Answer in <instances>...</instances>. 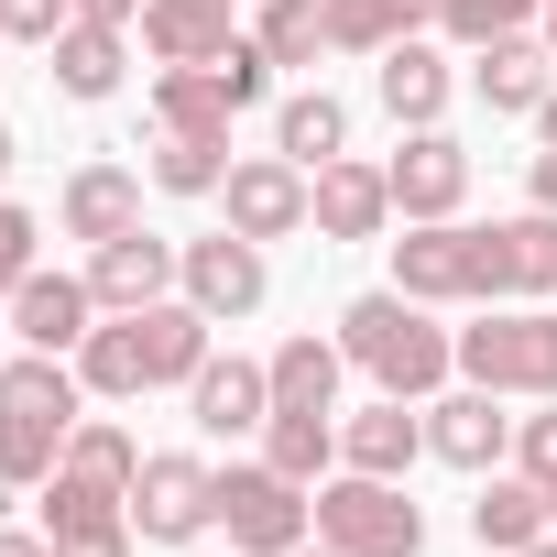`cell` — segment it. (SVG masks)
<instances>
[{
    "instance_id": "bcb514c9",
    "label": "cell",
    "mask_w": 557,
    "mask_h": 557,
    "mask_svg": "<svg viewBox=\"0 0 557 557\" xmlns=\"http://www.w3.org/2000/svg\"><path fill=\"white\" fill-rule=\"evenodd\" d=\"M524 557H557V535H535V546H524Z\"/></svg>"
},
{
    "instance_id": "8fae6325",
    "label": "cell",
    "mask_w": 557,
    "mask_h": 557,
    "mask_svg": "<svg viewBox=\"0 0 557 557\" xmlns=\"http://www.w3.org/2000/svg\"><path fill=\"white\" fill-rule=\"evenodd\" d=\"M175 296H197L219 329H230V318H251V307L273 296L262 240H240V230H219V240H186V262H175Z\"/></svg>"
},
{
    "instance_id": "f907efd6",
    "label": "cell",
    "mask_w": 557,
    "mask_h": 557,
    "mask_svg": "<svg viewBox=\"0 0 557 557\" xmlns=\"http://www.w3.org/2000/svg\"><path fill=\"white\" fill-rule=\"evenodd\" d=\"M546 503H557V492H546Z\"/></svg>"
},
{
    "instance_id": "ab89813d",
    "label": "cell",
    "mask_w": 557,
    "mask_h": 557,
    "mask_svg": "<svg viewBox=\"0 0 557 557\" xmlns=\"http://www.w3.org/2000/svg\"><path fill=\"white\" fill-rule=\"evenodd\" d=\"M0 557H55V535L45 524H0Z\"/></svg>"
},
{
    "instance_id": "277c9868",
    "label": "cell",
    "mask_w": 557,
    "mask_h": 557,
    "mask_svg": "<svg viewBox=\"0 0 557 557\" xmlns=\"http://www.w3.org/2000/svg\"><path fill=\"white\" fill-rule=\"evenodd\" d=\"M318 546H339V557H426V513L405 503V481L329 470L318 481Z\"/></svg>"
},
{
    "instance_id": "9a60e30c",
    "label": "cell",
    "mask_w": 557,
    "mask_h": 557,
    "mask_svg": "<svg viewBox=\"0 0 557 557\" xmlns=\"http://www.w3.org/2000/svg\"><path fill=\"white\" fill-rule=\"evenodd\" d=\"M470 88H481V110L535 121L546 88H557V45L546 34H492V45H470Z\"/></svg>"
},
{
    "instance_id": "f1b7e54d",
    "label": "cell",
    "mask_w": 557,
    "mask_h": 557,
    "mask_svg": "<svg viewBox=\"0 0 557 557\" xmlns=\"http://www.w3.org/2000/svg\"><path fill=\"white\" fill-rule=\"evenodd\" d=\"M230 132H153V186L164 197H219L230 186Z\"/></svg>"
},
{
    "instance_id": "ac0fdd59",
    "label": "cell",
    "mask_w": 557,
    "mask_h": 557,
    "mask_svg": "<svg viewBox=\"0 0 557 557\" xmlns=\"http://www.w3.org/2000/svg\"><path fill=\"white\" fill-rule=\"evenodd\" d=\"M372 99L394 110V132H426V121H448V99H459V66L416 34V45H394V55H372Z\"/></svg>"
},
{
    "instance_id": "603a6c76",
    "label": "cell",
    "mask_w": 557,
    "mask_h": 557,
    "mask_svg": "<svg viewBox=\"0 0 557 557\" xmlns=\"http://www.w3.org/2000/svg\"><path fill=\"white\" fill-rule=\"evenodd\" d=\"M262 459L318 492V481L339 470V405H273V416H262Z\"/></svg>"
},
{
    "instance_id": "f35d334b",
    "label": "cell",
    "mask_w": 557,
    "mask_h": 557,
    "mask_svg": "<svg viewBox=\"0 0 557 557\" xmlns=\"http://www.w3.org/2000/svg\"><path fill=\"white\" fill-rule=\"evenodd\" d=\"M132 546H143L132 524H99V535H55V557H132Z\"/></svg>"
},
{
    "instance_id": "5bb4252c",
    "label": "cell",
    "mask_w": 557,
    "mask_h": 557,
    "mask_svg": "<svg viewBox=\"0 0 557 557\" xmlns=\"http://www.w3.org/2000/svg\"><path fill=\"white\" fill-rule=\"evenodd\" d=\"M99 329V296H88V273H23L12 285V339L23 350H55V361H77V339Z\"/></svg>"
},
{
    "instance_id": "30bf717a",
    "label": "cell",
    "mask_w": 557,
    "mask_h": 557,
    "mask_svg": "<svg viewBox=\"0 0 557 557\" xmlns=\"http://www.w3.org/2000/svg\"><path fill=\"white\" fill-rule=\"evenodd\" d=\"M426 459L448 470H503L513 459V416L492 383H459V394H426Z\"/></svg>"
},
{
    "instance_id": "7402d4cb",
    "label": "cell",
    "mask_w": 557,
    "mask_h": 557,
    "mask_svg": "<svg viewBox=\"0 0 557 557\" xmlns=\"http://www.w3.org/2000/svg\"><path fill=\"white\" fill-rule=\"evenodd\" d=\"M470 535H481L492 557H524L535 535H557V503H546V481H524V470H492V481H481V503H470Z\"/></svg>"
},
{
    "instance_id": "681fc988",
    "label": "cell",
    "mask_w": 557,
    "mask_h": 557,
    "mask_svg": "<svg viewBox=\"0 0 557 557\" xmlns=\"http://www.w3.org/2000/svg\"><path fill=\"white\" fill-rule=\"evenodd\" d=\"M0 45H12V34H0Z\"/></svg>"
},
{
    "instance_id": "60d3db41",
    "label": "cell",
    "mask_w": 557,
    "mask_h": 557,
    "mask_svg": "<svg viewBox=\"0 0 557 557\" xmlns=\"http://www.w3.org/2000/svg\"><path fill=\"white\" fill-rule=\"evenodd\" d=\"M524 197H535V208H557V143H546V153L524 164Z\"/></svg>"
},
{
    "instance_id": "ffe728a7",
    "label": "cell",
    "mask_w": 557,
    "mask_h": 557,
    "mask_svg": "<svg viewBox=\"0 0 557 557\" xmlns=\"http://www.w3.org/2000/svg\"><path fill=\"white\" fill-rule=\"evenodd\" d=\"M307 186H318V240H383V219H394V186H383V164L339 153V164H318Z\"/></svg>"
},
{
    "instance_id": "9c48e42d",
    "label": "cell",
    "mask_w": 557,
    "mask_h": 557,
    "mask_svg": "<svg viewBox=\"0 0 557 557\" xmlns=\"http://www.w3.org/2000/svg\"><path fill=\"white\" fill-rule=\"evenodd\" d=\"M175 262H186V240H153V230L99 240V251H88V296H99V318H143V307H164V296H175Z\"/></svg>"
},
{
    "instance_id": "ee69618b",
    "label": "cell",
    "mask_w": 557,
    "mask_h": 557,
    "mask_svg": "<svg viewBox=\"0 0 557 557\" xmlns=\"http://www.w3.org/2000/svg\"><path fill=\"white\" fill-rule=\"evenodd\" d=\"M535 132H546V143H557V88H546V110H535Z\"/></svg>"
},
{
    "instance_id": "4fadbf2b",
    "label": "cell",
    "mask_w": 557,
    "mask_h": 557,
    "mask_svg": "<svg viewBox=\"0 0 557 557\" xmlns=\"http://www.w3.org/2000/svg\"><path fill=\"white\" fill-rule=\"evenodd\" d=\"M383 186H394V219H459V197H470V153L426 121V132H405V143H394Z\"/></svg>"
},
{
    "instance_id": "f546056e",
    "label": "cell",
    "mask_w": 557,
    "mask_h": 557,
    "mask_svg": "<svg viewBox=\"0 0 557 557\" xmlns=\"http://www.w3.org/2000/svg\"><path fill=\"white\" fill-rule=\"evenodd\" d=\"M77 383H88L99 405H132V394H153V383H143V329H132V318H99V329L77 339Z\"/></svg>"
},
{
    "instance_id": "cb8c5ba5",
    "label": "cell",
    "mask_w": 557,
    "mask_h": 557,
    "mask_svg": "<svg viewBox=\"0 0 557 557\" xmlns=\"http://www.w3.org/2000/svg\"><path fill=\"white\" fill-rule=\"evenodd\" d=\"M437 23V0H329V55H394Z\"/></svg>"
},
{
    "instance_id": "8992f818",
    "label": "cell",
    "mask_w": 557,
    "mask_h": 557,
    "mask_svg": "<svg viewBox=\"0 0 557 557\" xmlns=\"http://www.w3.org/2000/svg\"><path fill=\"white\" fill-rule=\"evenodd\" d=\"M394 296H416V307H492L481 230H470V219H405V240H394Z\"/></svg>"
},
{
    "instance_id": "b9f144b4",
    "label": "cell",
    "mask_w": 557,
    "mask_h": 557,
    "mask_svg": "<svg viewBox=\"0 0 557 557\" xmlns=\"http://www.w3.org/2000/svg\"><path fill=\"white\" fill-rule=\"evenodd\" d=\"M77 23H121V34H132V23H143V0H77Z\"/></svg>"
},
{
    "instance_id": "7dc6e473",
    "label": "cell",
    "mask_w": 557,
    "mask_h": 557,
    "mask_svg": "<svg viewBox=\"0 0 557 557\" xmlns=\"http://www.w3.org/2000/svg\"><path fill=\"white\" fill-rule=\"evenodd\" d=\"M296 557H339V546H318V535H307V546H296Z\"/></svg>"
},
{
    "instance_id": "52a82bcc",
    "label": "cell",
    "mask_w": 557,
    "mask_h": 557,
    "mask_svg": "<svg viewBox=\"0 0 557 557\" xmlns=\"http://www.w3.org/2000/svg\"><path fill=\"white\" fill-rule=\"evenodd\" d=\"M208 524H219V470L186 459V448L143 459V481H132V535H143V546H197Z\"/></svg>"
},
{
    "instance_id": "44dd1931",
    "label": "cell",
    "mask_w": 557,
    "mask_h": 557,
    "mask_svg": "<svg viewBox=\"0 0 557 557\" xmlns=\"http://www.w3.org/2000/svg\"><path fill=\"white\" fill-rule=\"evenodd\" d=\"M132 329H143V383H153V394H164V383L186 394L197 361H208V329H219V318H208L197 296H164V307H143Z\"/></svg>"
},
{
    "instance_id": "e0dca14e",
    "label": "cell",
    "mask_w": 557,
    "mask_h": 557,
    "mask_svg": "<svg viewBox=\"0 0 557 557\" xmlns=\"http://www.w3.org/2000/svg\"><path fill=\"white\" fill-rule=\"evenodd\" d=\"M416 459H426V405H405V394H372L361 416H339V470L405 481Z\"/></svg>"
},
{
    "instance_id": "7a4b0ae2",
    "label": "cell",
    "mask_w": 557,
    "mask_h": 557,
    "mask_svg": "<svg viewBox=\"0 0 557 557\" xmlns=\"http://www.w3.org/2000/svg\"><path fill=\"white\" fill-rule=\"evenodd\" d=\"M339 350H350V372H372V394H405V405H426L459 372V339L437 329V307H416L394 285L339 307Z\"/></svg>"
},
{
    "instance_id": "f6af8a7d",
    "label": "cell",
    "mask_w": 557,
    "mask_h": 557,
    "mask_svg": "<svg viewBox=\"0 0 557 557\" xmlns=\"http://www.w3.org/2000/svg\"><path fill=\"white\" fill-rule=\"evenodd\" d=\"M12 153H23V143H12V132H0V175H12Z\"/></svg>"
},
{
    "instance_id": "c3c4849f",
    "label": "cell",
    "mask_w": 557,
    "mask_h": 557,
    "mask_svg": "<svg viewBox=\"0 0 557 557\" xmlns=\"http://www.w3.org/2000/svg\"><path fill=\"white\" fill-rule=\"evenodd\" d=\"M546 45H557V0H546Z\"/></svg>"
},
{
    "instance_id": "74e56055",
    "label": "cell",
    "mask_w": 557,
    "mask_h": 557,
    "mask_svg": "<svg viewBox=\"0 0 557 557\" xmlns=\"http://www.w3.org/2000/svg\"><path fill=\"white\" fill-rule=\"evenodd\" d=\"M77 23V0H0V34H12V45H55Z\"/></svg>"
},
{
    "instance_id": "2e32d148",
    "label": "cell",
    "mask_w": 557,
    "mask_h": 557,
    "mask_svg": "<svg viewBox=\"0 0 557 557\" xmlns=\"http://www.w3.org/2000/svg\"><path fill=\"white\" fill-rule=\"evenodd\" d=\"M186 416H197V437H262V416H273V372L262 361H197V383H186Z\"/></svg>"
},
{
    "instance_id": "6da1fadb",
    "label": "cell",
    "mask_w": 557,
    "mask_h": 557,
    "mask_svg": "<svg viewBox=\"0 0 557 557\" xmlns=\"http://www.w3.org/2000/svg\"><path fill=\"white\" fill-rule=\"evenodd\" d=\"M77 416H88L77 361L12 350V361H0V481H12V492H45L55 459H66V437H77Z\"/></svg>"
},
{
    "instance_id": "d590c367",
    "label": "cell",
    "mask_w": 557,
    "mask_h": 557,
    "mask_svg": "<svg viewBox=\"0 0 557 557\" xmlns=\"http://www.w3.org/2000/svg\"><path fill=\"white\" fill-rule=\"evenodd\" d=\"M513 470H524V481H546V492H557V394H546V405H535V416H513Z\"/></svg>"
},
{
    "instance_id": "1f68e13d",
    "label": "cell",
    "mask_w": 557,
    "mask_h": 557,
    "mask_svg": "<svg viewBox=\"0 0 557 557\" xmlns=\"http://www.w3.org/2000/svg\"><path fill=\"white\" fill-rule=\"evenodd\" d=\"M251 45H262L273 66H318V55H329V0H262V12H251Z\"/></svg>"
},
{
    "instance_id": "7bdbcfd3",
    "label": "cell",
    "mask_w": 557,
    "mask_h": 557,
    "mask_svg": "<svg viewBox=\"0 0 557 557\" xmlns=\"http://www.w3.org/2000/svg\"><path fill=\"white\" fill-rule=\"evenodd\" d=\"M153 12H230V0H153Z\"/></svg>"
},
{
    "instance_id": "7c38bea8",
    "label": "cell",
    "mask_w": 557,
    "mask_h": 557,
    "mask_svg": "<svg viewBox=\"0 0 557 557\" xmlns=\"http://www.w3.org/2000/svg\"><path fill=\"white\" fill-rule=\"evenodd\" d=\"M481 273H492V307H535V296H557V208L492 219V230H481Z\"/></svg>"
},
{
    "instance_id": "d6a6232c",
    "label": "cell",
    "mask_w": 557,
    "mask_h": 557,
    "mask_svg": "<svg viewBox=\"0 0 557 557\" xmlns=\"http://www.w3.org/2000/svg\"><path fill=\"white\" fill-rule=\"evenodd\" d=\"M34 503H45V535H99V524H132V492H110V481H77V470H55Z\"/></svg>"
},
{
    "instance_id": "484cf974",
    "label": "cell",
    "mask_w": 557,
    "mask_h": 557,
    "mask_svg": "<svg viewBox=\"0 0 557 557\" xmlns=\"http://www.w3.org/2000/svg\"><path fill=\"white\" fill-rule=\"evenodd\" d=\"M273 153H296L307 175H318V164H339V153H350V110H339L329 88H296L285 110H273Z\"/></svg>"
},
{
    "instance_id": "3957f363",
    "label": "cell",
    "mask_w": 557,
    "mask_h": 557,
    "mask_svg": "<svg viewBox=\"0 0 557 557\" xmlns=\"http://www.w3.org/2000/svg\"><path fill=\"white\" fill-rule=\"evenodd\" d=\"M219 535H230V557H296L318 535V492L285 481L273 459H230L219 470Z\"/></svg>"
},
{
    "instance_id": "4316f807",
    "label": "cell",
    "mask_w": 557,
    "mask_h": 557,
    "mask_svg": "<svg viewBox=\"0 0 557 557\" xmlns=\"http://www.w3.org/2000/svg\"><path fill=\"white\" fill-rule=\"evenodd\" d=\"M251 23H230V12H153L143 0V55L153 66H208V55H230Z\"/></svg>"
},
{
    "instance_id": "e575fe53",
    "label": "cell",
    "mask_w": 557,
    "mask_h": 557,
    "mask_svg": "<svg viewBox=\"0 0 557 557\" xmlns=\"http://www.w3.org/2000/svg\"><path fill=\"white\" fill-rule=\"evenodd\" d=\"M546 0H437V34L448 45H492V34H535Z\"/></svg>"
},
{
    "instance_id": "d4e9b609",
    "label": "cell",
    "mask_w": 557,
    "mask_h": 557,
    "mask_svg": "<svg viewBox=\"0 0 557 557\" xmlns=\"http://www.w3.org/2000/svg\"><path fill=\"white\" fill-rule=\"evenodd\" d=\"M45 55H55V88H66V99H110L121 66H132V34H121V23H66Z\"/></svg>"
},
{
    "instance_id": "836d02e7",
    "label": "cell",
    "mask_w": 557,
    "mask_h": 557,
    "mask_svg": "<svg viewBox=\"0 0 557 557\" xmlns=\"http://www.w3.org/2000/svg\"><path fill=\"white\" fill-rule=\"evenodd\" d=\"M55 470L132 492V481H143V448H132V426H110V416H77V437H66V459H55Z\"/></svg>"
},
{
    "instance_id": "4dcf8cb0",
    "label": "cell",
    "mask_w": 557,
    "mask_h": 557,
    "mask_svg": "<svg viewBox=\"0 0 557 557\" xmlns=\"http://www.w3.org/2000/svg\"><path fill=\"white\" fill-rule=\"evenodd\" d=\"M273 372V405H339V372H350V350L339 339H318V329H296L285 350L262 361Z\"/></svg>"
},
{
    "instance_id": "5b68a950",
    "label": "cell",
    "mask_w": 557,
    "mask_h": 557,
    "mask_svg": "<svg viewBox=\"0 0 557 557\" xmlns=\"http://www.w3.org/2000/svg\"><path fill=\"white\" fill-rule=\"evenodd\" d=\"M459 372L492 394L546 405L557 394V318L546 307H481V329H459Z\"/></svg>"
},
{
    "instance_id": "83f0119b",
    "label": "cell",
    "mask_w": 557,
    "mask_h": 557,
    "mask_svg": "<svg viewBox=\"0 0 557 557\" xmlns=\"http://www.w3.org/2000/svg\"><path fill=\"white\" fill-rule=\"evenodd\" d=\"M240 99L219 88V66H164L153 77V132H230Z\"/></svg>"
},
{
    "instance_id": "ba28073f",
    "label": "cell",
    "mask_w": 557,
    "mask_h": 557,
    "mask_svg": "<svg viewBox=\"0 0 557 557\" xmlns=\"http://www.w3.org/2000/svg\"><path fill=\"white\" fill-rule=\"evenodd\" d=\"M219 208H230L240 240H296V230H318V186H307L296 153H240L230 186H219Z\"/></svg>"
},
{
    "instance_id": "8d00e7d4",
    "label": "cell",
    "mask_w": 557,
    "mask_h": 557,
    "mask_svg": "<svg viewBox=\"0 0 557 557\" xmlns=\"http://www.w3.org/2000/svg\"><path fill=\"white\" fill-rule=\"evenodd\" d=\"M34 240H45V219H34V208H12V197H0V296H12L23 273H34Z\"/></svg>"
},
{
    "instance_id": "d6986e66",
    "label": "cell",
    "mask_w": 557,
    "mask_h": 557,
    "mask_svg": "<svg viewBox=\"0 0 557 557\" xmlns=\"http://www.w3.org/2000/svg\"><path fill=\"white\" fill-rule=\"evenodd\" d=\"M55 219H66V240H121V230H143V175L132 164H77L66 175V197H55Z\"/></svg>"
}]
</instances>
